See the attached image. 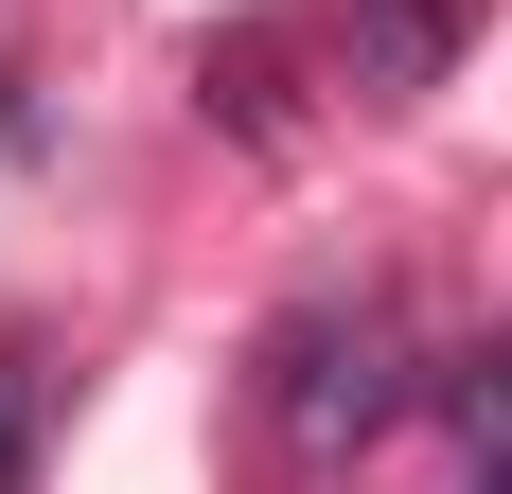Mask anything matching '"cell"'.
I'll list each match as a JSON object with an SVG mask.
<instances>
[{
    "label": "cell",
    "instance_id": "1",
    "mask_svg": "<svg viewBox=\"0 0 512 494\" xmlns=\"http://www.w3.org/2000/svg\"><path fill=\"white\" fill-rule=\"evenodd\" d=\"M460 494H512V353H460Z\"/></svg>",
    "mask_w": 512,
    "mask_h": 494
},
{
    "label": "cell",
    "instance_id": "2",
    "mask_svg": "<svg viewBox=\"0 0 512 494\" xmlns=\"http://www.w3.org/2000/svg\"><path fill=\"white\" fill-rule=\"evenodd\" d=\"M36 424H53V371L0 353V494H36Z\"/></svg>",
    "mask_w": 512,
    "mask_h": 494
}]
</instances>
